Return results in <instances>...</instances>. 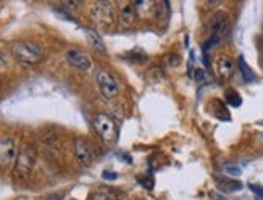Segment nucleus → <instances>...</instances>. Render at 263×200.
I'll use <instances>...</instances> for the list:
<instances>
[{"label": "nucleus", "instance_id": "obj_1", "mask_svg": "<svg viewBox=\"0 0 263 200\" xmlns=\"http://www.w3.org/2000/svg\"><path fill=\"white\" fill-rule=\"evenodd\" d=\"M10 52L23 65H36L44 60V49L31 41H15L10 45Z\"/></svg>", "mask_w": 263, "mask_h": 200}, {"label": "nucleus", "instance_id": "obj_2", "mask_svg": "<svg viewBox=\"0 0 263 200\" xmlns=\"http://www.w3.org/2000/svg\"><path fill=\"white\" fill-rule=\"evenodd\" d=\"M90 18L99 29L104 31L113 28L117 23L115 8L110 2H94L90 5Z\"/></svg>", "mask_w": 263, "mask_h": 200}, {"label": "nucleus", "instance_id": "obj_3", "mask_svg": "<svg viewBox=\"0 0 263 200\" xmlns=\"http://www.w3.org/2000/svg\"><path fill=\"white\" fill-rule=\"evenodd\" d=\"M94 128H96V133L99 134V137L104 140L105 144L111 146L118 140V126L108 115H105V113L96 115Z\"/></svg>", "mask_w": 263, "mask_h": 200}, {"label": "nucleus", "instance_id": "obj_4", "mask_svg": "<svg viewBox=\"0 0 263 200\" xmlns=\"http://www.w3.org/2000/svg\"><path fill=\"white\" fill-rule=\"evenodd\" d=\"M34 165H36V152H34L29 146H25L16 155L15 174L18 178H28L34 170Z\"/></svg>", "mask_w": 263, "mask_h": 200}, {"label": "nucleus", "instance_id": "obj_5", "mask_svg": "<svg viewBox=\"0 0 263 200\" xmlns=\"http://www.w3.org/2000/svg\"><path fill=\"white\" fill-rule=\"evenodd\" d=\"M96 81H97L100 94L105 99H115L120 94V87H118L117 79L113 78L111 73H108L107 69H99L97 75H96Z\"/></svg>", "mask_w": 263, "mask_h": 200}, {"label": "nucleus", "instance_id": "obj_6", "mask_svg": "<svg viewBox=\"0 0 263 200\" xmlns=\"http://www.w3.org/2000/svg\"><path fill=\"white\" fill-rule=\"evenodd\" d=\"M16 160V144L11 137L0 139V168L7 170Z\"/></svg>", "mask_w": 263, "mask_h": 200}, {"label": "nucleus", "instance_id": "obj_7", "mask_svg": "<svg viewBox=\"0 0 263 200\" xmlns=\"http://www.w3.org/2000/svg\"><path fill=\"white\" fill-rule=\"evenodd\" d=\"M73 149H74V155H76L78 161L81 163L83 167H89V165H92V161H94V150H92V147L89 146V142H87L86 139L78 137L74 140Z\"/></svg>", "mask_w": 263, "mask_h": 200}, {"label": "nucleus", "instance_id": "obj_8", "mask_svg": "<svg viewBox=\"0 0 263 200\" xmlns=\"http://www.w3.org/2000/svg\"><path fill=\"white\" fill-rule=\"evenodd\" d=\"M65 57H66V62L70 63V66L79 69V71H89V69L92 68V62H90V58L86 53H83L81 50H78V49L66 50Z\"/></svg>", "mask_w": 263, "mask_h": 200}, {"label": "nucleus", "instance_id": "obj_9", "mask_svg": "<svg viewBox=\"0 0 263 200\" xmlns=\"http://www.w3.org/2000/svg\"><path fill=\"white\" fill-rule=\"evenodd\" d=\"M215 68H216V73H218V76L221 79H230L234 75L236 65H234L231 57L220 55L218 58H216V62H215Z\"/></svg>", "mask_w": 263, "mask_h": 200}, {"label": "nucleus", "instance_id": "obj_10", "mask_svg": "<svg viewBox=\"0 0 263 200\" xmlns=\"http://www.w3.org/2000/svg\"><path fill=\"white\" fill-rule=\"evenodd\" d=\"M134 8H136V15L142 18V20H147L155 15V5L157 2H151V0H136L133 4Z\"/></svg>", "mask_w": 263, "mask_h": 200}, {"label": "nucleus", "instance_id": "obj_11", "mask_svg": "<svg viewBox=\"0 0 263 200\" xmlns=\"http://www.w3.org/2000/svg\"><path fill=\"white\" fill-rule=\"evenodd\" d=\"M137 20V15H136V8L133 4H124L121 5L120 8V21L124 28H129L133 26Z\"/></svg>", "mask_w": 263, "mask_h": 200}, {"label": "nucleus", "instance_id": "obj_12", "mask_svg": "<svg viewBox=\"0 0 263 200\" xmlns=\"http://www.w3.org/2000/svg\"><path fill=\"white\" fill-rule=\"evenodd\" d=\"M86 36H87L90 45H92L96 50H99V52H102V53H105V52H107V47H105L104 41H102V38L99 36V32H97L96 29L86 28Z\"/></svg>", "mask_w": 263, "mask_h": 200}, {"label": "nucleus", "instance_id": "obj_13", "mask_svg": "<svg viewBox=\"0 0 263 200\" xmlns=\"http://www.w3.org/2000/svg\"><path fill=\"white\" fill-rule=\"evenodd\" d=\"M239 68H241V73H242V78H244L246 82H252L255 79V75H254L252 69H250V66L246 63L244 57L239 58Z\"/></svg>", "mask_w": 263, "mask_h": 200}, {"label": "nucleus", "instance_id": "obj_14", "mask_svg": "<svg viewBox=\"0 0 263 200\" xmlns=\"http://www.w3.org/2000/svg\"><path fill=\"white\" fill-rule=\"evenodd\" d=\"M224 97H226L228 105H231V107H241V105H242V99L236 90H226Z\"/></svg>", "mask_w": 263, "mask_h": 200}, {"label": "nucleus", "instance_id": "obj_15", "mask_svg": "<svg viewBox=\"0 0 263 200\" xmlns=\"http://www.w3.org/2000/svg\"><path fill=\"white\" fill-rule=\"evenodd\" d=\"M90 200H118V197L113 194L111 191H107V189H100L97 192L92 194Z\"/></svg>", "mask_w": 263, "mask_h": 200}, {"label": "nucleus", "instance_id": "obj_16", "mask_svg": "<svg viewBox=\"0 0 263 200\" xmlns=\"http://www.w3.org/2000/svg\"><path fill=\"white\" fill-rule=\"evenodd\" d=\"M170 13V4L168 2H157L155 5V16L157 20H162Z\"/></svg>", "mask_w": 263, "mask_h": 200}, {"label": "nucleus", "instance_id": "obj_17", "mask_svg": "<svg viewBox=\"0 0 263 200\" xmlns=\"http://www.w3.org/2000/svg\"><path fill=\"white\" fill-rule=\"evenodd\" d=\"M224 171H226V174H230V176H241L242 174L241 167H239V165H233V163L224 165Z\"/></svg>", "mask_w": 263, "mask_h": 200}, {"label": "nucleus", "instance_id": "obj_18", "mask_svg": "<svg viewBox=\"0 0 263 200\" xmlns=\"http://www.w3.org/2000/svg\"><path fill=\"white\" fill-rule=\"evenodd\" d=\"M168 62H170V66H178L181 63V57L176 55V53H171L168 57Z\"/></svg>", "mask_w": 263, "mask_h": 200}, {"label": "nucleus", "instance_id": "obj_19", "mask_svg": "<svg viewBox=\"0 0 263 200\" xmlns=\"http://www.w3.org/2000/svg\"><path fill=\"white\" fill-rule=\"evenodd\" d=\"M249 187H250V191L255 192L260 198H263V187H261V186H257V184H249Z\"/></svg>", "mask_w": 263, "mask_h": 200}, {"label": "nucleus", "instance_id": "obj_20", "mask_svg": "<svg viewBox=\"0 0 263 200\" xmlns=\"http://www.w3.org/2000/svg\"><path fill=\"white\" fill-rule=\"evenodd\" d=\"M102 178H104V179H110V181H115L118 178V174L117 173H110V171H104Z\"/></svg>", "mask_w": 263, "mask_h": 200}, {"label": "nucleus", "instance_id": "obj_21", "mask_svg": "<svg viewBox=\"0 0 263 200\" xmlns=\"http://www.w3.org/2000/svg\"><path fill=\"white\" fill-rule=\"evenodd\" d=\"M7 62H8L7 55H5V53H2V52H0V68H4V66L7 65Z\"/></svg>", "mask_w": 263, "mask_h": 200}, {"label": "nucleus", "instance_id": "obj_22", "mask_svg": "<svg viewBox=\"0 0 263 200\" xmlns=\"http://www.w3.org/2000/svg\"><path fill=\"white\" fill-rule=\"evenodd\" d=\"M63 7H68V8H76V7H79V2H63Z\"/></svg>", "mask_w": 263, "mask_h": 200}, {"label": "nucleus", "instance_id": "obj_23", "mask_svg": "<svg viewBox=\"0 0 263 200\" xmlns=\"http://www.w3.org/2000/svg\"><path fill=\"white\" fill-rule=\"evenodd\" d=\"M213 198H215V200H226V198L221 197V194H213Z\"/></svg>", "mask_w": 263, "mask_h": 200}, {"label": "nucleus", "instance_id": "obj_24", "mask_svg": "<svg viewBox=\"0 0 263 200\" xmlns=\"http://www.w3.org/2000/svg\"><path fill=\"white\" fill-rule=\"evenodd\" d=\"M0 87H2V79H0Z\"/></svg>", "mask_w": 263, "mask_h": 200}]
</instances>
